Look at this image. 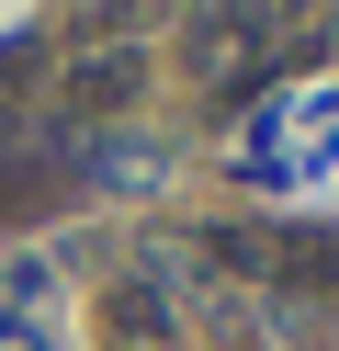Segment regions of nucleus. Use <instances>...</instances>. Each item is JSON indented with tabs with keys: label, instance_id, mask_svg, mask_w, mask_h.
<instances>
[{
	"label": "nucleus",
	"instance_id": "1",
	"mask_svg": "<svg viewBox=\"0 0 339 351\" xmlns=\"http://www.w3.org/2000/svg\"><path fill=\"white\" fill-rule=\"evenodd\" d=\"M283 46H294V0H192V23H181V57L203 91H260Z\"/></svg>",
	"mask_w": 339,
	"mask_h": 351
},
{
	"label": "nucleus",
	"instance_id": "2",
	"mask_svg": "<svg viewBox=\"0 0 339 351\" xmlns=\"http://www.w3.org/2000/svg\"><path fill=\"white\" fill-rule=\"evenodd\" d=\"M57 102H68V125L79 136H102V125H125L136 102H147V46H79L68 57V80H57Z\"/></svg>",
	"mask_w": 339,
	"mask_h": 351
},
{
	"label": "nucleus",
	"instance_id": "3",
	"mask_svg": "<svg viewBox=\"0 0 339 351\" xmlns=\"http://www.w3.org/2000/svg\"><path fill=\"white\" fill-rule=\"evenodd\" d=\"M271 295H339V227H283L271 238Z\"/></svg>",
	"mask_w": 339,
	"mask_h": 351
},
{
	"label": "nucleus",
	"instance_id": "4",
	"mask_svg": "<svg viewBox=\"0 0 339 351\" xmlns=\"http://www.w3.org/2000/svg\"><path fill=\"white\" fill-rule=\"evenodd\" d=\"M34 204H68V159H0V215H34Z\"/></svg>",
	"mask_w": 339,
	"mask_h": 351
},
{
	"label": "nucleus",
	"instance_id": "5",
	"mask_svg": "<svg viewBox=\"0 0 339 351\" xmlns=\"http://www.w3.org/2000/svg\"><path fill=\"white\" fill-rule=\"evenodd\" d=\"M113 340H170V306L125 283V295H113Z\"/></svg>",
	"mask_w": 339,
	"mask_h": 351
}]
</instances>
